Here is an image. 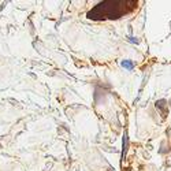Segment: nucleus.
Listing matches in <instances>:
<instances>
[{"mask_svg": "<svg viewBox=\"0 0 171 171\" xmlns=\"http://www.w3.org/2000/svg\"><path fill=\"white\" fill-rule=\"evenodd\" d=\"M122 66L126 67V69H129V70L133 69V63H131V62H129V60H123L122 62Z\"/></svg>", "mask_w": 171, "mask_h": 171, "instance_id": "obj_2", "label": "nucleus"}, {"mask_svg": "<svg viewBox=\"0 0 171 171\" xmlns=\"http://www.w3.org/2000/svg\"><path fill=\"white\" fill-rule=\"evenodd\" d=\"M137 2H112V0L103 2L95 6L88 13V18L93 21L118 19L134 11L137 8Z\"/></svg>", "mask_w": 171, "mask_h": 171, "instance_id": "obj_1", "label": "nucleus"}]
</instances>
